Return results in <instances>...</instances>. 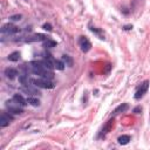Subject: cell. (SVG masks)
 I'll use <instances>...</instances> for the list:
<instances>
[{
  "label": "cell",
  "instance_id": "obj_3",
  "mask_svg": "<svg viewBox=\"0 0 150 150\" xmlns=\"http://www.w3.org/2000/svg\"><path fill=\"white\" fill-rule=\"evenodd\" d=\"M6 109L8 110L9 114H14V115H20V114L23 112L22 107L18 102H15L13 98L12 100H8L6 102Z\"/></svg>",
  "mask_w": 150,
  "mask_h": 150
},
{
  "label": "cell",
  "instance_id": "obj_22",
  "mask_svg": "<svg viewBox=\"0 0 150 150\" xmlns=\"http://www.w3.org/2000/svg\"><path fill=\"white\" fill-rule=\"evenodd\" d=\"M43 29H46V30H49V32H50V30H52V26H50L49 23H45V25H43Z\"/></svg>",
  "mask_w": 150,
  "mask_h": 150
},
{
  "label": "cell",
  "instance_id": "obj_19",
  "mask_svg": "<svg viewBox=\"0 0 150 150\" xmlns=\"http://www.w3.org/2000/svg\"><path fill=\"white\" fill-rule=\"evenodd\" d=\"M27 102H28V104H30L33 107H39L40 105V101L38 98H35V97H28Z\"/></svg>",
  "mask_w": 150,
  "mask_h": 150
},
{
  "label": "cell",
  "instance_id": "obj_12",
  "mask_svg": "<svg viewBox=\"0 0 150 150\" xmlns=\"http://www.w3.org/2000/svg\"><path fill=\"white\" fill-rule=\"evenodd\" d=\"M128 109H129V104H128V103H122V104H120L118 107H116V108L114 109L112 115H118V114H121V112H125Z\"/></svg>",
  "mask_w": 150,
  "mask_h": 150
},
{
  "label": "cell",
  "instance_id": "obj_1",
  "mask_svg": "<svg viewBox=\"0 0 150 150\" xmlns=\"http://www.w3.org/2000/svg\"><path fill=\"white\" fill-rule=\"evenodd\" d=\"M28 64H29L30 73H33L34 75H38L39 77H43V79H48V80H53L54 79L53 70L49 69L43 63V61H32Z\"/></svg>",
  "mask_w": 150,
  "mask_h": 150
},
{
  "label": "cell",
  "instance_id": "obj_14",
  "mask_svg": "<svg viewBox=\"0 0 150 150\" xmlns=\"http://www.w3.org/2000/svg\"><path fill=\"white\" fill-rule=\"evenodd\" d=\"M19 82H20L22 86H28L29 82H30V79H28V74H25V73L20 74V75H19Z\"/></svg>",
  "mask_w": 150,
  "mask_h": 150
},
{
  "label": "cell",
  "instance_id": "obj_21",
  "mask_svg": "<svg viewBox=\"0 0 150 150\" xmlns=\"http://www.w3.org/2000/svg\"><path fill=\"white\" fill-rule=\"evenodd\" d=\"M9 20H12V21H19V20H21V15H20V14L11 15V16H9Z\"/></svg>",
  "mask_w": 150,
  "mask_h": 150
},
{
  "label": "cell",
  "instance_id": "obj_23",
  "mask_svg": "<svg viewBox=\"0 0 150 150\" xmlns=\"http://www.w3.org/2000/svg\"><path fill=\"white\" fill-rule=\"evenodd\" d=\"M141 111H142V108H141V107H136V108L134 109V112H135V114H139Z\"/></svg>",
  "mask_w": 150,
  "mask_h": 150
},
{
  "label": "cell",
  "instance_id": "obj_4",
  "mask_svg": "<svg viewBox=\"0 0 150 150\" xmlns=\"http://www.w3.org/2000/svg\"><path fill=\"white\" fill-rule=\"evenodd\" d=\"M148 89H149V81L145 80V81H143V82L139 84V87L137 88V90H136V93H135V96H134L135 100L142 98V97L144 96V94H146Z\"/></svg>",
  "mask_w": 150,
  "mask_h": 150
},
{
  "label": "cell",
  "instance_id": "obj_20",
  "mask_svg": "<svg viewBox=\"0 0 150 150\" xmlns=\"http://www.w3.org/2000/svg\"><path fill=\"white\" fill-rule=\"evenodd\" d=\"M90 30L93 32V33H95L100 39H104V33L101 30V29H98V28H95V27H90Z\"/></svg>",
  "mask_w": 150,
  "mask_h": 150
},
{
  "label": "cell",
  "instance_id": "obj_15",
  "mask_svg": "<svg viewBox=\"0 0 150 150\" xmlns=\"http://www.w3.org/2000/svg\"><path fill=\"white\" fill-rule=\"evenodd\" d=\"M61 61L64 63V66H68V67H71L73 66V59L69 56V55H62L61 57Z\"/></svg>",
  "mask_w": 150,
  "mask_h": 150
},
{
  "label": "cell",
  "instance_id": "obj_8",
  "mask_svg": "<svg viewBox=\"0 0 150 150\" xmlns=\"http://www.w3.org/2000/svg\"><path fill=\"white\" fill-rule=\"evenodd\" d=\"M112 124H114V118H110V120L103 125V128L101 129V131H100V134H98V138H104V137L107 136V134L110 131V129L112 128Z\"/></svg>",
  "mask_w": 150,
  "mask_h": 150
},
{
  "label": "cell",
  "instance_id": "obj_2",
  "mask_svg": "<svg viewBox=\"0 0 150 150\" xmlns=\"http://www.w3.org/2000/svg\"><path fill=\"white\" fill-rule=\"evenodd\" d=\"M30 83L38 88H43V89H52L54 88V83L52 80L43 79V77H38V79H30Z\"/></svg>",
  "mask_w": 150,
  "mask_h": 150
},
{
  "label": "cell",
  "instance_id": "obj_18",
  "mask_svg": "<svg viewBox=\"0 0 150 150\" xmlns=\"http://www.w3.org/2000/svg\"><path fill=\"white\" fill-rule=\"evenodd\" d=\"M55 46H56V42H55L54 40L46 39V40L43 41V47H46V48H53V47H55Z\"/></svg>",
  "mask_w": 150,
  "mask_h": 150
},
{
  "label": "cell",
  "instance_id": "obj_10",
  "mask_svg": "<svg viewBox=\"0 0 150 150\" xmlns=\"http://www.w3.org/2000/svg\"><path fill=\"white\" fill-rule=\"evenodd\" d=\"M5 75H6V77H8L9 80H14L15 77H16V75H18V70L15 69V68H6L5 69Z\"/></svg>",
  "mask_w": 150,
  "mask_h": 150
},
{
  "label": "cell",
  "instance_id": "obj_13",
  "mask_svg": "<svg viewBox=\"0 0 150 150\" xmlns=\"http://www.w3.org/2000/svg\"><path fill=\"white\" fill-rule=\"evenodd\" d=\"M13 100L15 101V102H18L21 107H25V105H27L28 104V102H27V98H25L22 95H20V94H15L14 96H13Z\"/></svg>",
  "mask_w": 150,
  "mask_h": 150
},
{
  "label": "cell",
  "instance_id": "obj_11",
  "mask_svg": "<svg viewBox=\"0 0 150 150\" xmlns=\"http://www.w3.org/2000/svg\"><path fill=\"white\" fill-rule=\"evenodd\" d=\"M21 90H22L23 93H26V94H29V95H39V94H40V91H39L38 89L30 87L29 84H28V86H22Z\"/></svg>",
  "mask_w": 150,
  "mask_h": 150
},
{
  "label": "cell",
  "instance_id": "obj_6",
  "mask_svg": "<svg viewBox=\"0 0 150 150\" xmlns=\"http://www.w3.org/2000/svg\"><path fill=\"white\" fill-rule=\"evenodd\" d=\"M79 46H80V48H81V50L83 53L89 52L90 48H91V43L88 40V38H86V36H80V39H79Z\"/></svg>",
  "mask_w": 150,
  "mask_h": 150
},
{
  "label": "cell",
  "instance_id": "obj_9",
  "mask_svg": "<svg viewBox=\"0 0 150 150\" xmlns=\"http://www.w3.org/2000/svg\"><path fill=\"white\" fill-rule=\"evenodd\" d=\"M12 120H13V117L8 112L2 111L1 115H0V127L1 128H5V127L9 125V123L12 122Z\"/></svg>",
  "mask_w": 150,
  "mask_h": 150
},
{
  "label": "cell",
  "instance_id": "obj_16",
  "mask_svg": "<svg viewBox=\"0 0 150 150\" xmlns=\"http://www.w3.org/2000/svg\"><path fill=\"white\" fill-rule=\"evenodd\" d=\"M118 143L121 144V145H125V144H128L129 142H130V136L129 135H122V136H120L118 137Z\"/></svg>",
  "mask_w": 150,
  "mask_h": 150
},
{
  "label": "cell",
  "instance_id": "obj_7",
  "mask_svg": "<svg viewBox=\"0 0 150 150\" xmlns=\"http://www.w3.org/2000/svg\"><path fill=\"white\" fill-rule=\"evenodd\" d=\"M46 39H48V38L46 35H43V34H34V35L25 36L22 40L25 42H38V41H45Z\"/></svg>",
  "mask_w": 150,
  "mask_h": 150
},
{
  "label": "cell",
  "instance_id": "obj_17",
  "mask_svg": "<svg viewBox=\"0 0 150 150\" xmlns=\"http://www.w3.org/2000/svg\"><path fill=\"white\" fill-rule=\"evenodd\" d=\"M7 59H8L9 61H13V62L19 61V59H20V53H19V52H13V53H11V54L8 55Z\"/></svg>",
  "mask_w": 150,
  "mask_h": 150
},
{
  "label": "cell",
  "instance_id": "obj_5",
  "mask_svg": "<svg viewBox=\"0 0 150 150\" xmlns=\"http://www.w3.org/2000/svg\"><path fill=\"white\" fill-rule=\"evenodd\" d=\"M19 32H20V28L14 26V25H12V23H6L1 28V33L6 34V35H13V34H16Z\"/></svg>",
  "mask_w": 150,
  "mask_h": 150
}]
</instances>
